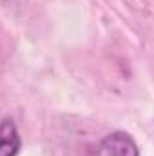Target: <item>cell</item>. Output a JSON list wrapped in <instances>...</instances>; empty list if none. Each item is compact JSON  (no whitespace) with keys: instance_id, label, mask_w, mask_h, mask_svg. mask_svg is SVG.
Here are the masks:
<instances>
[{"instance_id":"6da1fadb","label":"cell","mask_w":154,"mask_h":156,"mask_svg":"<svg viewBox=\"0 0 154 156\" xmlns=\"http://www.w3.org/2000/svg\"><path fill=\"white\" fill-rule=\"evenodd\" d=\"M89 156H140V149L129 133L116 131L107 134Z\"/></svg>"},{"instance_id":"7a4b0ae2","label":"cell","mask_w":154,"mask_h":156,"mask_svg":"<svg viewBox=\"0 0 154 156\" xmlns=\"http://www.w3.org/2000/svg\"><path fill=\"white\" fill-rule=\"evenodd\" d=\"M22 140L13 120L5 118L0 122V156H16Z\"/></svg>"}]
</instances>
